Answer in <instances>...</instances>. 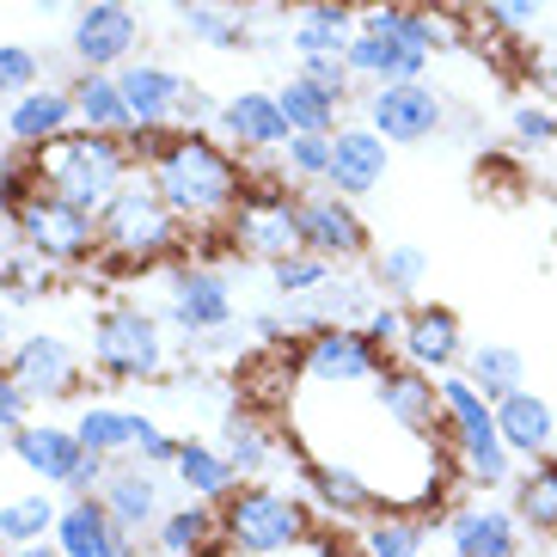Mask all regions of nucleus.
Masks as SVG:
<instances>
[{
	"instance_id": "obj_1",
	"label": "nucleus",
	"mask_w": 557,
	"mask_h": 557,
	"mask_svg": "<svg viewBox=\"0 0 557 557\" xmlns=\"http://www.w3.org/2000/svg\"><path fill=\"white\" fill-rule=\"evenodd\" d=\"M148 178L190 233H227V214L246 197V172H239L233 148L202 129H172L160 160L148 165Z\"/></svg>"
},
{
	"instance_id": "obj_2",
	"label": "nucleus",
	"mask_w": 557,
	"mask_h": 557,
	"mask_svg": "<svg viewBox=\"0 0 557 557\" xmlns=\"http://www.w3.org/2000/svg\"><path fill=\"white\" fill-rule=\"evenodd\" d=\"M37 165V178L50 184L55 197L81 202V209L99 214L104 202L135 178V160L123 148V135H104V129H67L44 148H25Z\"/></svg>"
},
{
	"instance_id": "obj_3",
	"label": "nucleus",
	"mask_w": 557,
	"mask_h": 557,
	"mask_svg": "<svg viewBox=\"0 0 557 557\" xmlns=\"http://www.w3.org/2000/svg\"><path fill=\"white\" fill-rule=\"evenodd\" d=\"M221 545L227 557H282L312 540V515L300 496H282L258 478H239V491L221 496Z\"/></svg>"
},
{
	"instance_id": "obj_4",
	"label": "nucleus",
	"mask_w": 557,
	"mask_h": 557,
	"mask_svg": "<svg viewBox=\"0 0 557 557\" xmlns=\"http://www.w3.org/2000/svg\"><path fill=\"white\" fill-rule=\"evenodd\" d=\"M184 233L190 227L165 209V197L153 190L148 172H135V178L99 209V246H104V258H116V263H141V270H148V263L178 258Z\"/></svg>"
},
{
	"instance_id": "obj_5",
	"label": "nucleus",
	"mask_w": 557,
	"mask_h": 557,
	"mask_svg": "<svg viewBox=\"0 0 557 557\" xmlns=\"http://www.w3.org/2000/svg\"><path fill=\"white\" fill-rule=\"evenodd\" d=\"M7 221H13L18 246H32L37 258H50V263H86V258L104 251L99 246V214L81 209V202H67V197H55L50 184H37Z\"/></svg>"
},
{
	"instance_id": "obj_6",
	"label": "nucleus",
	"mask_w": 557,
	"mask_h": 557,
	"mask_svg": "<svg viewBox=\"0 0 557 557\" xmlns=\"http://www.w3.org/2000/svg\"><path fill=\"white\" fill-rule=\"evenodd\" d=\"M92 368L104 380H160L165 374V331L141 307H111L92 325Z\"/></svg>"
},
{
	"instance_id": "obj_7",
	"label": "nucleus",
	"mask_w": 557,
	"mask_h": 557,
	"mask_svg": "<svg viewBox=\"0 0 557 557\" xmlns=\"http://www.w3.org/2000/svg\"><path fill=\"white\" fill-rule=\"evenodd\" d=\"M227 246L263 263L307 251L300 246V197H288L282 184H246L239 209L227 214Z\"/></svg>"
},
{
	"instance_id": "obj_8",
	"label": "nucleus",
	"mask_w": 557,
	"mask_h": 557,
	"mask_svg": "<svg viewBox=\"0 0 557 557\" xmlns=\"http://www.w3.org/2000/svg\"><path fill=\"white\" fill-rule=\"evenodd\" d=\"M295 361H300V380L307 386H374L380 368L393 356L361 325H319L295 344Z\"/></svg>"
},
{
	"instance_id": "obj_9",
	"label": "nucleus",
	"mask_w": 557,
	"mask_h": 557,
	"mask_svg": "<svg viewBox=\"0 0 557 557\" xmlns=\"http://www.w3.org/2000/svg\"><path fill=\"white\" fill-rule=\"evenodd\" d=\"M368 129H380L393 148H423L447 129V104L435 86L423 81H393V86H374L368 92Z\"/></svg>"
},
{
	"instance_id": "obj_10",
	"label": "nucleus",
	"mask_w": 557,
	"mask_h": 557,
	"mask_svg": "<svg viewBox=\"0 0 557 557\" xmlns=\"http://www.w3.org/2000/svg\"><path fill=\"white\" fill-rule=\"evenodd\" d=\"M300 246L331 263H356V258H368V227L349 209V197H337V190H300Z\"/></svg>"
},
{
	"instance_id": "obj_11",
	"label": "nucleus",
	"mask_w": 557,
	"mask_h": 557,
	"mask_svg": "<svg viewBox=\"0 0 557 557\" xmlns=\"http://www.w3.org/2000/svg\"><path fill=\"white\" fill-rule=\"evenodd\" d=\"M374 398L386 410H393L405 429H417V435H435V442H447V410H442V380L423 374V368H410V361H386L374 380ZM454 454V447H447Z\"/></svg>"
},
{
	"instance_id": "obj_12",
	"label": "nucleus",
	"mask_w": 557,
	"mask_h": 557,
	"mask_svg": "<svg viewBox=\"0 0 557 557\" xmlns=\"http://www.w3.org/2000/svg\"><path fill=\"white\" fill-rule=\"evenodd\" d=\"M165 319L190 337H209V331H227L233 325V295L227 282L202 270V263H178L172 282H165Z\"/></svg>"
},
{
	"instance_id": "obj_13",
	"label": "nucleus",
	"mask_w": 557,
	"mask_h": 557,
	"mask_svg": "<svg viewBox=\"0 0 557 557\" xmlns=\"http://www.w3.org/2000/svg\"><path fill=\"white\" fill-rule=\"evenodd\" d=\"M7 368L25 386V398H74V386H81V356L55 331H25Z\"/></svg>"
},
{
	"instance_id": "obj_14",
	"label": "nucleus",
	"mask_w": 557,
	"mask_h": 557,
	"mask_svg": "<svg viewBox=\"0 0 557 557\" xmlns=\"http://www.w3.org/2000/svg\"><path fill=\"white\" fill-rule=\"evenodd\" d=\"M67 50L81 55V67H123L141 50V25L129 7H81L67 25Z\"/></svg>"
},
{
	"instance_id": "obj_15",
	"label": "nucleus",
	"mask_w": 557,
	"mask_h": 557,
	"mask_svg": "<svg viewBox=\"0 0 557 557\" xmlns=\"http://www.w3.org/2000/svg\"><path fill=\"white\" fill-rule=\"evenodd\" d=\"M214 135L239 153H282L295 129H288L276 92H233V99L214 111Z\"/></svg>"
},
{
	"instance_id": "obj_16",
	"label": "nucleus",
	"mask_w": 557,
	"mask_h": 557,
	"mask_svg": "<svg viewBox=\"0 0 557 557\" xmlns=\"http://www.w3.org/2000/svg\"><path fill=\"white\" fill-rule=\"evenodd\" d=\"M55 545H62V557H141L135 533L111 521V508L99 496H67L62 521H55Z\"/></svg>"
},
{
	"instance_id": "obj_17",
	"label": "nucleus",
	"mask_w": 557,
	"mask_h": 557,
	"mask_svg": "<svg viewBox=\"0 0 557 557\" xmlns=\"http://www.w3.org/2000/svg\"><path fill=\"white\" fill-rule=\"evenodd\" d=\"M398 361L423 368V374H454L466 361V331L447 307H410V325H405V344H398Z\"/></svg>"
},
{
	"instance_id": "obj_18",
	"label": "nucleus",
	"mask_w": 557,
	"mask_h": 557,
	"mask_svg": "<svg viewBox=\"0 0 557 557\" xmlns=\"http://www.w3.org/2000/svg\"><path fill=\"white\" fill-rule=\"evenodd\" d=\"M386 165H393V153H386V135L380 129H337L331 135V190L337 197H368V190H380L386 184Z\"/></svg>"
},
{
	"instance_id": "obj_19",
	"label": "nucleus",
	"mask_w": 557,
	"mask_h": 557,
	"mask_svg": "<svg viewBox=\"0 0 557 557\" xmlns=\"http://www.w3.org/2000/svg\"><path fill=\"white\" fill-rule=\"evenodd\" d=\"M67 129H81L67 86H32V92H18L7 104V135H13L18 148H44V141H55Z\"/></svg>"
},
{
	"instance_id": "obj_20",
	"label": "nucleus",
	"mask_w": 557,
	"mask_h": 557,
	"mask_svg": "<svg viewBox=\"0 0 557 557\" xmlns=\"http://www.w3.org/2000/svg\"><path fill=\"white\" fill-rule=\"evenodd\" d=\"M99 503L111 508V521L123 527V533H148V527L165 521V503H160V478H153V466H123L116 459L111 478H104Z\"/></svg>"
},
{
	"instance_id": "obj_21",
	"label": "nucleus",
	"mask_w": 557,
	"mask_h": 557,
	"mask_svg": "<svg viewBox=\"0 0 557 557\" xmlns=\"http://www.w3.org/2000/svg\"><path fill=\"white\" fill-rule=\"evenodd\" d=\"M447 557H521V515H508V508H459L447 521Z\"/></svg>"
},
{
	"instance_id": "obj_22",
	"label": "nucleus",
	"mask_w": 557,
	"mask_h": 557,
	"mask_svg": "<svg viewBox=\"0 0 557 557\" xmlns=\"http://www.w3.org/2000/svg\"><path fill=\"white\" fill-rule=\"evenodd\" d=\"M116 86H123V99H129V116L135 123H165L172 129V116H178V99H184V74H172V67L160 62H123L116 67Z\"/></svg>"
},
{
	"instance_id": "obj_23",
	"label": "nucleus",
	"mask_w": 557,
	"mask_h": 557,
	"mask_svg": "<svg viewBox=\"0 0 557 557\" xmlns=\"http://www.w3.org/2000/svg\"><path fill=\"white\" fill-rule=\"evenodd\" d=\"M344 62H349V74H356V81L393 86V81H423L429 50L398 44V37H386V32H356V44L344 50Z\"/></svg>"
},
{
	"instance_id": "obj_24",
	"label": "nucleus",
	"mask_w": 557,
	"mask_h": 557,
	"mask_svg": "<svg viewBox=\"0 0 557 557\" xmlns=\"http://www.w3.org/2000/svg\"><path fill=\"white\" fill-rule=\"evenodd\" d=\"M13 459L25 466L32 478H44V484H67V472L81 466V435L74 429H55V423H25V429H13Z\"/></svg>"
},
{
	"instance_id": "obj_25",
	"label": "nucleus",
	"mask_w": 557,
	"mask_h": 557,
	"mask_svg": "<svg viewBox=\"0 0 557 557\" xmlns=\"http://www.w3.org/2000/svg\"><path fill=\"white\" fill-rule=\"evenodd\" d=\"M496 429H503V442L515 447V454H527V459L552 454V442H557L552 405H545L540 393H527V386H515V393L496 398Z\"/></svg>"
},
{
	"instance_id": "obj_26",
	"label": "nucleus",
	"mask_w": 557,
	"mask_h": 557,
	"mask_svg": "<svg viewBox=\"0 0 557 557\" xmlns=\"http://www.w3.org/2000/svg\"><path fill=\"white\" fill-rule=\"evenodd\" d=\"M361 18L349 0H319V7H300L295 25H288V44H295V55H344L349 44H356Z\"/></svg>"
},
{
	"instance_id": "obj_27",
	"label": "nucleus",
	"mask_w": 557,
	"mask_h": 557,
	"mask_svg": "<svg viewBox=\"0 0 557 557\" xmlns=\"http://www.w3.org/2000/svg\"><path fill=\"white\" fill-rule=\"evenodd\" d=\"M74 116H81V129H104V135H123L135 123L129 116V99H123V86H116V67H81L74 81Z\"/></svg>"
},
{
	"instance_id": "obj_28",
	"label": "nucleus",
	"mask_w": 557,
	"mask_h": 557,
	"mask_svg": "<svg viewBox=\"0 0 557 557\" xmlns=\"http://www.w3.org/2000/svg\"><path fill=\"white\" fill-rule=\"evenodd\" d=\"M276 104H282V116H288L295 135H337V116H344L349 99H337L331 86L307 81V74H288L282 92H276Z\"/></svg>"
},
{
	"instance_id": "obj_29",
	"label": "nucleus",
	"mask_w": 557,
	"mask_h": 557,
	"mask_svg": "<svg viewBox=\"0 0 557 557\" xmlns=\"http://www.w3.org/2000/svg\"><path fill=\"white\" fill-rule=\"evenodd\" d=\"M221 442H227L221 454L233 459V472H239V478H263L282 459L276 435L258 423V410H251V405H239V410H227V417H221Z\"/></svg>"
},
{
	"instance_id": "obj_30",
	"label": "nucleus",
	"mask_w": 557,
	"mask_h": 557,
	"mask_svg": "<svg viewBox=\"0 0 557 557\" xmlns=\"http://www.w3.org/2000/svg\"><path fill=\"white\" fill-rule=\"evenodd\" d=\"M307 491L319 496L331 515H344V521H356V515H380L374 491L361 484V472H349L344 459H307Z\"/></svg>"
},
{
	"instance_id": "obj_31",
	"label": "nucleus",
	"mask_w": 557,
	"mask_h": 557,
	"mask_svg": "<svg viewBox=\"0 0 557 557\" xmlns=\"http://www.w3.org/2000/svg\"><path fill=\"white\" fill-rule=\"evenodd\" d=\"M153 545H160V557H197V552H209V545H221V515L190 496L184 508H172V515L153 527Z\"/></svg>"
},
{
	"instance_id": "obj_32",
	"label": "nucleus",
	"mask_w": 557,
	"mask_h": 557,
	"mask_svg": "<svg viewBox=\"0 0 557 557\" xmlns=\"http://www.w3.org/2000/svg\"><path fill=\"white\" fill-rule=\"evenodd\" d=\"M459 374L472 380L478 393L491 398H503V393H515V386H527V361H521V349H508V344H466V361H459Z\"/></svg>"
},
{
	"instance_id": "obj_33",
	"label": "nucleus",
	"mask_w": 557,
	"mask_h": 557,
	"mask_svg": "<svg viewBox=\"0 0 557 557\" xmlns=\"http://www.w3.org/2000/svg\"><path fill=\"white\" fill-rule=\"evenodd\" d=\"M55 521H62V503L50 491H25V496H7L0 503V552L7 545H32V540H50Z\"/></svg>"
},
{
	"instance_id": "obj_34",
	"label": "nucleus",
	"mask_w": 557,
	"mask_h": 557,
	"mask_svg": "<svg viewBox=\"0 0 557 557\" xmlns=\"http://www.w3.org/2000/svg\"><path fill=\"white\" fill-rule=\"evenodd\" d=\"M515 515L533 533H557V454H540L515 478Z\"/></svg>"
},
{
	"instance_id": "obj_35",
	"label": "nucleus",
	"mask_w": 557,
	"mask_h": 557,
	"mask_svg": "<svg viewBox=\"0 0 557 557\" xmlns=\"http://www.w3.org/2000/svg\"><path fill=\"white\" fill-rule=\"evenodd\" d=\"M172 472H178V484L197 496V503H221V496L233 491V478H239L227 454H214V447H202V442H184Z\"/></svg>"
},
{
	"instance_id": "obj_36",
	"label": "nucleus",
	"mask_w": 557,
	"mask_h": 557,
	"mask_svg": "<svg viewBox=\"0 0 557 557\" xmlns=\"http://www.w3.org/2000/svg\"><path fill=\"white\" fill-rule=\"evenodd\" d=\"M184 32L197 37V44H209V50H246L251 44L246 13H227L214 0H184Z\"/></svg>"
},
{
	"instance_id": "obj_37",
	"label": "nucleus",
	"mask_w": 557,
	"mask_h": 557,
	"mask_svg": "<svg viewBox=\"0 0 557 557\" xmlns=\"http://www.w3.org/2000/svg\"><path fill=\"white\" fill-rule=\"evenodd\" d=\"M361 557H423V521L398 515V508H380L361 533Z\"/></svg>"
},
{
	"instance_id": "obj_38",
	"label": "nucleus",
	"mask_w": 557,
	"mask_h": 557,
	"mask_svg": "<svg viewBox=\"0 0 557 557\" xmlns=\"http://www.w3.org/2000/svg\"><path fill=\"white\" fill-rule=\"evenodd\" d=\"M135 410H111V405H86L81 423H74V435H81V447H92V454H129L135 447Z\"/></svg>"
},
{
	"instance_id": "obj_39",
	"label": "nucleus",
	"mask_w": 557,
	"mask_h": 557,
	"mask_svg": "<svg viewBox=\"0 0 557 557\" xmlns=\"http://www.w3.org/2000/svg\"><path fill=\"white\" fill-rule=\"evenodd\" d=\"M55 270H62V263L37 258L32 246H18L13 258L0 263V282H7V295H13V307H32L37 295H50V288H55Z\"/></svg>"
},
{
	"instance_id": "obj_40",
	"label": "nucleus",
	"mask_w": 557,
	"mask_h": 557,
	"mask_svg": "<svg viewBox=\"0 0 557 557\" xmlns=\"http://www.w3.org/2000/svg\"><path fill=\"white\" fill-rule=\"evenodd\" d=\"M423 276H429V251L423 246H380L374 282L386 288V295H417Z\"/></svg>"
},
{
	"instance_id": "obj_41",
	"label": "nucleus",
	"mask_w": 557,
	"mask_h": 557,
	"mask_svg": "<svg viewBox=\"0 0 557 557\" xmlns=\"http://www.w3.org/2000/svg\"><path fill=\"white\" fill-rule=\"evenodd\" d=\"M331 270H337V263L319 258V251H295V258H276V263H270V282H276L282 300H295V295H312L319 282H331Z\"/></svg>"
},
{
	"instance_id": "obj_42",
	"label": "nucleus",
	"mask_w": 557,
	"mask_h": 557,
	"mask_svg": "<svg viewBox=\"0 0 557 557\" xmlns=\"http://www.w3.org/2000/svg\"><path fill=\"white\" fill-rule=\"evenodd\" d=\"M478 13L491 18V25H503L508 37H527L552 18V0H478Z\"/></svg>"
},
{
	"instance_id": "obj_43",
	"label": "nucleus",
	"mask_w": 557,
	"mask_h": 557,
	"mask_svg": "<svg viewBox=\"0 0 557 557\" xmlns=\"http://www.w3.org/2000/svg\"><path fill=\"white\" fill-rule=\"evenodd\" d=\"M282 165H288V172H295L300 184L331 178V135H288V148H282Z\"/></svg>"
},
{
	"instance_id": "obj_44",
	"label": "nucleus",
	"mask_w": 557,
	"mask_h": 557,
	"mask_svg": "<svg viewBox=\"0 0 557 557\" xmlns=\"http://www.w3.org/2000/svg\"><path fill=\"white\" fill-rule=\"evenodd\" d=\"M44 81V62H37L32 44H0V99H18Z\"/></svg>"
},
{
	"instance_id": "obj_45",
	"label": "nucleus",
	"mask_w": 557,
	"mask_h": 557,
	"mask_svg": "<svg viewBox=\"0 0 557 557\" xmlns=\"http://www.w3.org/2000/svg\"><path fill=\"white\" fill-rule=\"evenodd\" d=\"M508 129H515V141L521 148H557V111L552 104H515V116H508Z\"/></svg>"
},
{
	"instance_id": "obj_46",
	"label": "nucleus",
	"mask_w": 557,
	"mask_h": 557,
	"mask_svg": "<svg viewBox=\"0 0 557 557\" xmlns=\"http://www.w3.org/2000/svg\"><path fill=\"white\" fill-rule=\"evenodd\" d=\"M405 325H410V307H393V300L361 319V331H368V337H374L386 356H398V344H405Z\"/></svg>"
},
{
	"instance_id": "obj_47",
	"label": "nucleus",
	"mask_w": 557,
	"mask_h": 557,
	"mask_svg": "<svg viewBox=\"0 0 557 557\" xmlns=\"http://www.w3.org/2000/svg\"><path fill=\"white\" fill-rule=\"evenodd\" d=\"M295 74H307V81L331 86L337 99H349V92H356V74H349V62H344V55H300V67H295Z\"/></svg>"
},
{
	"instance_id": "obj_48",
	"label": "nucleus",
	"mask_w": 557,
	"mask_h": 557,
	"mask_svg": "<svg viewBox=\"0 0 557 557\" xmlns=\"http://www.w3.org/2000/svg\"><path fill=\"white\" fill-rule=\"evenodd\" d=\"M178 435H165L160 423H148V417H141V423H135V454H141V466H178Z\"/></svg>"
},
{
	"instance_id": "obj_49",
	"label": "nucleus",
	"mask_w": 557,
	"mask_h": 557,
	"mask_svg": "<svg viewBox=\"0 0 557 557\" xmlns=\"http://www.w3.org/2000/svg\"><path fill=\"white\" fill-rule=\"evenodd\" d=\"M104 478H111V454H92V447H86L81 466L67 472L62 491H67V496H99V491H104Z\"/></svg>"
},
{
	"instance_id": "obj_50",
	"label": "nucleus",
	"mask_w": 557,
	"mask_h": 557,
	"mask_svg": "<svg viewBox=\"0 0 557 557\" xmlns=\"http://www.w3.org/2000/svg\"><path fill=\"white\" fill-rule=\"evenodd\" d=\"M25 410H32V398H25V386L13 380V368L0 361V429H7V435L25 429Z\"/></svg>"
},
{
	"instance_id": "obj_51",
	"label": "nucleus",
	"mask_w": 557,
	"mask_h": 557,
	"mask_svg": "<svg viewBox=\"0 0 557 557\" xmlns=\"http://www.w3.org/2000/svg\"><path fill=\"white\" fill-rule=\"evenodd\" d=\"M214 111H221V104H209V92H202V86H184V99H178V116H172V129H209Z\"/></svg>"
},
{
	"instance_id": "obj_52",
	"label": "nucleus",
	"mask_w": 557,
	"mask_h": 557,
	"mask_svg": "<svg viewBox=\"0 0 557 557\" xmlns=\"http://www.w3.org/2000/svg\"><path fill=\"white\" fill-rule=\"evenodd\" d=\"M0 557H62V545H55V540H32V545H7Z\"/></svg>"
},
{
	"instance_id": "obj_53",
	"label": "nucleus",
	"mask_w": 557,
	"mask_h": 557,
	"mask_svg": "<svg viewBox=\"0 0 557 557\" xmlns=\"http://www.w3.org/2000/svg\"><path fill=\"white\" fill-rule=\"evenodd\" d=\"M533 81H540V86H545V92H552V99H557V62H545V67H540V74H533Z\"/></svg>"
},
{
	"instance_id": "obj_54",
	"label": "nucleus",
	"mask_w": 557,
	"mask_h": 557,
	"mask_svg": "<svg viewBox=\"0 0 557 557\" xmlns=\"http://www.w3.org/2000/svg\"><path fill=\"white\" fill-rule=\"evenodd\" d=\"M32 7H37V13H44V18H55V13H67L74 0H32Z\"/></svg>"
},
{
	"instance_id": "obj_55",
	"label": "nucleus",
	"mask_w": 557,
	"mask_h": 557,
	"mask_svg": "<svg viewBox=\"0 0 557 557\" xmlns=\"http://www.w3.org/2000/svg\"><path fill=\"white\" fill-rule=\"evenodd\" d=\"M81 7H129V0H81Z\"/></svg>"
},
{
	"instance_id": "obj_56",
	"label": "nucleus",
	"mask_w": 557,
	"mask_h": 557,
	"mask_svg": "<svg viewBox=\"0 0 557 557\" xmlns=\"http://www.w3.org/2000/svg\"><path fill=\"white\" fill-rule=\"evenodd\" d=\"M288 7H295V13H300V7H319V0H288Z\"/></svg>"
},
{
	"instance_id": "obj_57",
	"label": "nucleus",
	"mask_w": 557,
	"mask_h": 557,
	"mask_svg": "<svg viewBox=\"0 0 557 557\" xmlns=\"http://www.w3.org/2000/svg\"><path fill=\"white\" fill-rule=\"evenodd\" d=\"M197 557H221V552H214V545H209V552H197Z\"/></svg>"
},
{
	"instance_id": "obj_58",
	"label": "nucleus",
	"mask_w": 557,
	"mask_h": 557,
	"mask_svg": "<svg viewBox=\"0 0 557 557\" xmlns=\"http://www.w3.org/2000/svg\"><path fill=\"white\" fill-rule=\"evenodd\" d=\"M361 7H380V0H361Z\"/></svg>"
}]
</instances>
